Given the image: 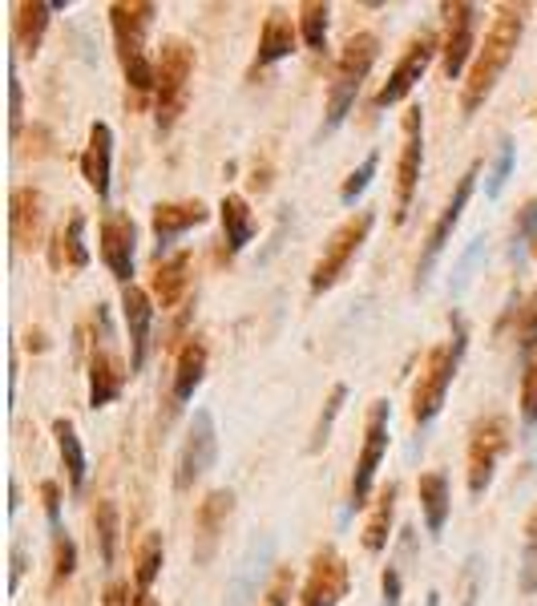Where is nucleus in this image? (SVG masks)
<instances>
[{"instance_id": "nucleus-1", "label": "nucleus", "mask_w": 537, "mask_h": 606, "mask_svg": "<svg viewBox=\"0 0 537 606\" xmlns=\"http://www.w3.org/2000/svg\"><path fill=\"white\" fill-rule=\"evenodd\" d=\"M521 33H525V9L521 5H501L493 25L485 29V41L477 45V57H473L465 89H461V110L465 114H477L493 97L497 81L505 77L509 61H513V53L521 45Z\"/></svg>"}, {"instance_id": "nucleus-2", "label": "nucleus", "mask_w": 537, "mask_h": 606, "mask_svg": "<svg viewBox=\"0 0 537 606\" xmlns=\"http://www.w3.org/2000/svg\"><path fill=\"white\" fill-rule=\"evenodd\" d=\"M380 57V37L376 33H352L340 49V61H336V73H332V85H328V118H324V134L340 130L348 110L356 106V93L360 85L368 81L372 65Z\"/></svg>"}, {"instance_id": "nucleus-3", "label": "nucleus", "mask_w": 537, "mask_h": 606, "mask_svg": "<svg viewBox=\"0 0 537 606\" xmlns=\"http://www.w3.org/2000/svg\"><path fill=\"white\" fill-rule=\"evenodd\" d=\"M465 324L453 320V344H441L424 356V368L416 376V388H412V421L416 425H433L445 409V396H449V384L461 368V356H465Z\"/></svg>"}, {"instance_id": "nucleus-4", "label": "nucleus", "mask_w": 537, "mask_h": 606, "mask_svg": "<svg viewBox=\"0 0 537 606\" xmlns=\"http://www.w3.org/2000/svg\"><path fill=\"white\" fill-rule=\"evenodd\" d=\"M190 73H194V49L182 37H166L158 53V89H154V106H158V130L170 134L178 114L186 110V93H190Z\"/></svg>"}, {"instance_id": "nucleus-5", "label": "nucleus", "mask_w": 537, "mask_h": 606, "mask_svg": "<svg viewBox=\"0 0 537 606\" xmlns=\"http://www.w3.org/2000/svg\"><path fill=\"white\" fill-rule=\"evenodd\" d=\"M372 227H376V215H372V211H360V215H352L348 223H340V227L332 231V239L324 243V255H319L315 267H311V295H324V291H332V287L340 283V275L352 267V259H356L360 247L368 243Z\"/></svg>"}, {"instance_id": "nucleus-6", "label": "nucleus", "mask_w": 537, "mask_h": 606, "mask_svg": "<svg viewBox=\"0 0 537 606\" xmlns=\"http://www.w3.org/2000/svg\"><path fill=\"white\" fill-rule=\"evenodd\" d=\"M477 178H481V162H473V166H469V170L457 178L453 198L445 202V211L437 215L433 231H428L424 251H420V259H416V291H424V287H428V275L437 271V259L445 255V247H449V239H453V231H457V223H461V215H465V207H469V198H473Z\"/></svg>"}, {"instance_id": "nucleus-7", "label": "nucleus", "mask_w": 537, "mask_h": 606, "mask_svg": "<svg viewBox=\"0 0 537 606\" xmlns=\"http://www.w3.org/2000/svg\"><path fill=\"white\" fill-rule=\"evenodd\" d=\"M445 13V37H441V73L449 81H461L469 57H477V21H481V9L469 5V0H445L441 5Z\"/></svg>"}, {"instance_id": "nucleus-8", "label": "nucleus", "mask_w": 537, "mask_h": 606, "mask_svg": "<svg viewBox=\"0 0 537 606\" xmlns=\"http://www.w3.org/2000/svg\"><path fill=\"white\" fill-rule=\"evenodd\" d=\"M219 457V425H214L210 409H194L190 417V429H186V441L178 449V469H174V489L186 493L194 489V481H202Z\"/></svg>"}, {"instance_id": "nucleus-9", "label": "nucleus", "mask_w": 537, "mask_h": 606, "mask_svg": "<svg viewBox=\"0 0 537 606\" xmlns=\"http://www.w3.org/2000/svg\"><path fill=\"white\" fill-rule=\"evenodd\" d=\"M420 166H424V110L412 106L404 110L400 122V162H396V223L408 219L412 211V198L420 186Z\"/></svg>"}, {"instance_id": "nucleus-10", "label": "nucleus", "mask_w": 537, "mask_h": 606, "mask_svg": "<svg viewBox=\"0 0 537 606\" xmlns=\"http://www.w3.org/2000/svg\"><path fill=\"white\" fill-rule=\"evenodd\" d=\"M437 53H441V37H437L433 29L416 33V37L404 45V53H400L396 69L388 73V81L376 89L372 106H376V110H384V106H396V101H404V97L412 93V85L424 77V69L433 65V57H437Z\"/></svg>"}, {"instance_id": "nucleus-11", "label": "nucleus", "mask_w": 537, "mask_h": 606, "mask_svg": "<svg viewBox=\"0 0 537 606\" xmlns=\"http://www.w3.org/2000/svg\"><path fill=\"white\" fill-rule=\"evenodd\" d=\"M388 421H392V409L388 400H376L368 409V425H364V445H360V457H356V473H352V510H364L368 497H372V485H376V469L388 453Z\"/></svg>"}, {"instance_id": "nucleus-12", "label": "nucleus", "mask_w": 537, "mask_h": 606, "mask_svg": "<svg viewBox=\"0 0 537 606\" xmlns=\"http://www.w3.org/2000/svg\"><path fill=\"white\" fill-rule=\"evenodd\" d=\"M509 449V421L505 417H485L473 425L469 433V493L481 497L489 485H493V473H497V461L501 453Z\"/></svg>"}, {"instance_id": "nucleus-13", "label": "nucleus", "mask_w": 537, "mask_h": 606, "mask_svg": "<svg viewBox=\"0 0 537 606\" xmlns=\"http://www.w3.org/2000/svg\"><path fill=\"white\" fill-rule=\"evenodd\" d=\"M352 570L344 562V554L336 546H319L311 554L303 590H299V606H340V598L348 594Z\"/></svg>"}, {"instance_id": "nucleus-14", "label": "nucleus", "mask_w": 537, "mask_h": 606, "mask_svg": "<svg viewBox=\"0 0 537 606\" xmlns=\"http://www.w3.org/2000/svg\"><path fill=\"white\" fill-rule=\"evenodd\" d=\"M97 239H101V263L110 267V275L122 287H130L138 263V223L126 211H110L97 227Z\"/></svg>"}, {"instance_id": "nucleus-15", "label": "nucleus", "mask_w": 537, "mask_h": 606, "mask_svg": "<svg viewBox=\"0 0 537 606\" xmlns=\"http://www.w3.org/2000/svg\"><path fill=\"white\" fill-rule=\"evenodd\" d=\"M154 13L158 5H150V0H114L110 5V25H114V45H118L122 65L146 57V33L154 25Z\"/></svg>"}, {"instance_id": "nucleus-16", "label": "nucleus", "mask_w": 537, "mask_h": 606, "mask_svg": "<svg viewBox=\"0 0 537 606\" xmlns=\"http://www.w3.org/2000/svg\"><path fill=\"white\" fill-rule=\"evenodd\" d=\"M210 219V207L202 198H182V202H158L154 215H150V231L158 243V259H166V251L194 227H202Z\"/></svg>"}, {"instance_id": "nucleus-17", "label": "nucleus", "mask_w": 537, "mask_h": 606, "mask_svg": "<svg viewBox=\"0 0 537 606\" xmlns=\"http://www.w3.org/2000/svg\"><path fill=\"white\" fill-rule=\"evenodd\" d=\"M45 231V194L37 186H13L9 194V239L17 251H29L41 243Z\"/></svg>"}, {"instance_id": "nucleus-18", "label": "nucleus", "mask_w": 537, "mask_h": 606, "mask_svg": "<svg viewBox=\"0 0 537 606\" xmlns=\"http://www.w3.org/2000/svg\"><path fill=\"white\" fill-rule=\"evenodd\" d=\"M122 320L130 332V372H138L150 356V328H154V295L138 283L122 287Z\"/></svg>"}, {"instance_id": "nucleus-19", "label": "nucleus", "mask_w": 537, "mask_h": 606, "mask_svg": "<svg viewBox=\"0 0 537 606\" xmlns=\"http://www.w3.org/2000/svg\"><path fill=\"white\" fill-rule=\"evenodd\" d=\"M231 510H235V493H231V489H210V493L198 501V510H194V538H198L194 558H198V562H210V558H214V546H219V534H223Z\"/></svg>"}, {"instance_id": "nucleus-20", "label": "nucleus", "mask_w": 537, "mask_h": 606, "mask_svg": "<svg viewBox=\"0 0 537 606\" xmlns=\"http://www.w3.org/2000/svg\"><path fill=\"white\" fill-rule=\"evenodd\" d=\"M110 174H114V130L110 122H93L89 142L81 150V178L97 198H110Z\"/></svg>"}, {"instance_id": "nucleus-21", "label": "nucleus", "mask_w": 537, "mask_h": 606, "mask_svg": "<svg viewBox=\"0 0 537 606\" xmlns=\"http://www.w3.org/2000/svg\"><path fill=\"white\" fill-rule=\"evenodd\" d=\"M126 360L110 348H93L89 356V409H105V404H114L126 388Z\"/></svg>"}, {"instance_id": "nucleus-22", "label": "nucleus", "mask_w": 537, "mask_h": 606, "mask_svg": "<svg viewBox=\"0 0 537 606\" xmlns=\"http://www.w3.org/2000/svg\"><path fill=\"white\" fill-rule=\"evenodd\" d=\"M49 267L53 271H85L89 267V247H85V215L73 211L69 223L53 231L49 243Z\"/></svg>"}, {"instance_id": "nucleus-23", "label": "nucleus", "mask_w": 537, "mask_h": 606, "mask_svg": "<svg viewBox=\"0 0 537 606\" xmlns=\"http://www.w3.org/2000/svg\"><path fill=\"white\" fill-rule=\"evenodd\" d=\"M299 45V21H291L287 13H271L259 29V49H255V69H267L283 57H291Z\"/></svg>"}, {"instance_id": "nucleus-24", "label": "nucleus", "mask_w": 537, "mask_h": 606, "mask_svg": "<svg viewBox=\"0 0 537 606\" xmlns=\"http://www.w3.org/2000/svg\"><path fill=\"white\" fill-rule=\"evenodd\" d=\"M416 497H420V514H424V530L441 538L445 522H449V510H453V493H449V477L445 473H424L416 481Z\"/></svg>"}, {"instance_id": "nucleus-25", "label": "nucleus", "mask_w": 537, "mask_h": 606, "mask_svg": "<svg viewBox=\"0 0 537 606\" xmlns=\"http://www.w3.org/2000/svg\"><path fill=\"white\" fill-rule=\"evenodd\" d=\"M49 21H53V0H21V5H13V45L21 53H37Z\"/></svg>"}, {"instance_id": "nucleus-26", "label": "nucleus", "mask_w": 537, "mask_h": 606, "mask_svg": "<svg viewBox=\"0 0 537 606\" xmlns=\"http://www.w3.org/2000/svg\"><path fill=\"white\" fill-rule=\"evenodd\" d=\"M219 219H223V243H227V255H239L247 251V243L255 239L259 223L251 215V202L243 194H223L219 202Z\"/></svg>"}, {"instance_id": "nucleus-27", "label": "nucleus", "mask_w": 537, "mask_h": 606, "mask_svg": "<svg viewBox=\"0 0 537 606\" xmlns=\"http://www.w3.org/2000/svg\"><path fill=\"white\" fill-rule=\"evenodd\" d=\"M186 287H190V255H186V251H178V255L158 259L154 279H150V295H154V303H162V308H174V303L186 295Z\"/></svg>"}, {"instance_id": "nucleus-28", "label": "nucleus", "mask_w": 537, "mask_h": 606, "mask_svg": "<svg viewBox=\"0 0 537 606\" xmlns=\"http://www.w3.org/2000/svg\"><path fill=\"white\" fill-rule=\"evenodd\" d=\"M202 376H206V344H202L198 336H190V340L178 348V360H174V400L186 404V400L198 392Z\"/></svg>"}, {"instance_id": "nucleus-29", "label": "nucleus", "mask_w": 537, "mask_h": 606, "mask_svg": "<svg viewBox=\"0 0 537 606\" xmlns=\"http://www.w3.org/2000/svg\"><path fill=\"white\" fill-rule=\"evenodd\" d=\"M93 542H97L101 566H114L118 542H122V514H118V501H110V497H101L93 505Z\"/></svg>"}, {"instance_id": "nucleus-30", "label": "nucleus", "mask_w": 537, "mask_h": 606, "mask_svg": "<svg viewBox=\"0 0 537 606\" xmlns=\"http://www.w3.org/2000/svg\"><path fill=\"white\" fill-rule=\"evenodd\" d=\"M396 481H388L380 493H376V505H372V518L364 522V550L368 554H380L388 546V534H392V518H396Z\"/></svg>"}, {"instance_id": "nucleus-31", "label": "nucleus", "mask_w": 537, "mask_h": 606, "mask_svg": "<svg viewBox=\"0 0 537 606\" xmlns=\"http://www.w3.org/2000/svg\"><path fill=\"white\" fill-rule=\"evenodd\" d=\"M53 441H57V453L65 461V473H69V489H81L85 485V473H89V461H85V445L77 437V425L69 417H57L53 421Z\"/></svg>"}, {"instance_id": "nucleus-32", "label": "nucleus", "mask_w": 537, "mask_h": 606, "mask_svg": "<svg viewBox=\"0 0 537 606\" xmlns=\"http://www.w3.org/2000/svg\"><path fill=\"white\" fill-rule=\"evenodd\" d=\"M162 562H166V542L158 530H150L134 550V598H150V586L162 574Z\"/></svg>"}, {"instance_id": "nucleus-33", "label": "nucleus", "mask_w": 537, "mask_h": 606, "mask_svg": "<svg viewBox=\"0 0 537 606\" xmlns=\"http://www.w3.org/2000/svg\"><path fill=\"white\" fill-rule=\"evenodd\" d=\"M271 558V542H255L251 550H247V558L239 562V570H235V578H231V586H227V602L223 606H251V594L259 590V570H263V562Z\"/></svg>"}, {"instance_id": "nucleus-34", "label": "nucleus", "mask_w": 537, "mask_h": 606, "mask_svg": "<svg viewBox=\"0 0 537 606\" xmlns=\"http://www.w3.org/2000/svg\"><path fill=\"white\" fill-rule=\"evenodd\" d=\"M295 13H299V37H303V45L315 49V53H324V49H328L332 5H328V0H303Z\"/></svg>"}, {"instance_id": "nucleus-35", "label": "nucleus", "mask_w": 537, "mask_h": 606, "mask_svg": "<svg viewBox=\"0 0 537 606\" xmlns=\"http://www.w3.org/2000/svg\"><path fill=\"white\" fill-rule=\"evenodd\" d=\"M344 400H348V384H336L324 400V413L315 417V429H311V441H307V453H324V445L332 441V429H336V417L344 413Z\"/></svg>"}, {"instance_id": "nucleus-36", "label": "nucleus", "mask_w": 537, "mask_h": 606, "mask_svg": "<svg viewBox=\"0 0 537 606\" xmlns=\"http://www.w3.org/2000/svg\"><path fill=\"white\" fill-rule=\"evenodd\" d=\"M517 352L525 356V360H533L537 356V287L521 299V308H517Z\"/></svg>"}, {"instance_id": "nucleus-37", "label": "nucleus", "mask_w": 537, "mask_h": 606, "mask_svg": "<svg viewBox=\"0 0 537 606\" xmlns=\"http://www.w3.org/2000/svg\"><path fill=\"white\" fill-rule=\"evenodd\" d=\"M513 166H517V142L505 134V138L497 142V158H493V170H489V178H485V198H501Z\"/></svg>"}, {"instance_id": "nucleus-38", "label": "nucleus", "mask_w": 537, "mask_h": 606, "mask_svg": "<svg viewBox=\"0 0 537 606\" xmlns=\"http://www.w3.org/2000/svg\"><path fill=\"white\" fill-rule=\"evenodd\" d=\"M376 170H380V150H372L348 178H344V186H340V202L344 207H356V202L364 198V190L372 186V178H376Z\"/></svg>"}, {"instance_id": "nucleus-39", "label": "nucleus", "mask_w": 537, "mask_h": 606, "mask_svg": "<svg viewBox=\"0 0 537 606\" xmlns=\"http://www.w3.org/2000/svg\"><path fill=\"white\" fill-rule=\"evenodd\" d=\"M517 404H521V421H525V425H537V356L525 360L521 388H517Z\"/></svg>"}, {"instance_id": "nucleus-40", "label": "nucleus", "mask_w": 537, "mask_h": 606, "mask_svg": "<svg viewBox=\"0 0 537 606\" xmlns=\"http://www.w3.org/2000/svg\"><path fill=\"white\" fill-rule=\"evenodd\" d=\"M529 239H537V198H525V207L517 211V223H513V259L525 255Z\"/></svg>"}, {"instance_id": "nucleus-41", "label": "nucleus", "mask_w": 537, "mask_h": 606, "mask_svg": "<svg viewBox=\"0 0 537 606\" xmlns=\"http://www.w3.org/2000/svg\"><path fill=\"white\" fill-rule=\"evenodd\" d=\"M77 570V542L69 534H53V582L61 586Z\"/></svg>"}, {"instance_id": "nucleus-42", "label": "nucleus", "mask_w": 537, "mask_h": 606, "mask_svg": "<svg viewBox=\"0 0 537 606\" xmlns=\"http://www.w3.org/2000/svg\"><path fill=\"white\" fill-rule=\"evenodd\" d=\"M291 586H295L291 566H279V570L271 574V582H267V590H263L259 606H287V602H291Z\"/></svg>"}, {"instance_id": "nucleus-43", "label": "nucleus", "mask_w": 537, "mask_h": 606, "mask_svg": "<svg viewBox=\"0 0 537 606\" xmlns=\"http://www.w3.org/2000/svg\"><path fill=\"white\" fill-rule=\"evenodd\" d=\"M21 122H25V89H21L17 65H9V134H13V142L21 134Z\"/></svg>"}, {"instance_id": "nucleus-44", "label": "nucleus", "mask_w": 537, "mask_h": 606, "mask_svg": "<svg viewBox=\"0 0 537 606\" xmlns=\"http://www.w3.org/2000/svg\"><path fill=\"white\" fill-rule=\"evenodd\" d=\"M517 586H521V594H537V542H525V550H521Z\"/></svg>"}, {"instance_id": "nucleus-45", "label": "nucleus", "mask_w": 537, "mask_h": 606, "mask_svg": "<svg viewBox=\"0 0 537 606\" xmlns=\"http://www.w3.org/2000/svg\"><path fill=\"white\" fill-rule=\"evenodd\" d=\"M41 501H45L49 530H53V534H65V530H61V489H57V481H41Z\"/></svg>"}, {"instance_id": "nucleus-46", "label": "nucleus", "mask_w": 537, "mask_h": 606, "mask_svg": "<svg viewBox=\"0 0 537 606\" xmlns=\"http://www.w3.org/2000/svg\"><path fill=\"white\" fill-rule=\"evenodd\" d=\"M101 606H134V590H130V582L114 578L110 586H105V594H101Z\"/></svg>"}, {"instance_id": "nucleus-47", "label": "nucleus", "mask_w": 537, "mask_h": 606, "mask_svg": "<svg viewBox=\"0 0 537 606\" xmlns=\"http://www.w3.org/2000/svg\"><path fill=\"white\" fill-rule=\"evenodd\" d=\"M400 570L396 566H384L380 570V590H384V606H400Z\"/></svg>"}, {"instance_id": "nucleus-48", "label": "nucleus", "mask_w": 537, "mask_h": 606, "mask_svg": "<svg viewBox=\"0 0 537 606\" xmlns=\"http://www.w3.org/2000/svg\"><path fill=\"white\" fill-rule=\"evenodd\" d=\"M477 574H481V558L473 554V558L465 562V582H461V606H473V598H477Z\"/></svg>"}, {"instance_id": "nucleus-49", "label": "nucleus", "mask_w": 537, "mask_h": 606, "mask_svg": "<svg viewBox=\"0 0 537 606\" xmlns=\"http://www.w3.org/2000/svg\"><path fill=\"white\" fill-rule=\"evenodd\" d=\"M9 594H17V586H21V574H25V546L21 542H13V550H9Z\"/></svg>"}, {"instance_id": "nucleus-50", "label": "nucleus", "mask_w": 537, "mask_h": 606, "mask_svg": "<svg viewBox=\"0 0 537 606\" xmlns=\"http://www.w3.org/2000/svg\"><path fill=\"white\" fill-rule=\"evenodd\" d=\"M525 542H537V510L525 518Z\"/></svg>"}, {"instance_id": "nucleus-51", "label": "nucleus", "mask_w": 537, "mask_h": 606, "mask_svg": "<svg viewBox=\"0 0 537 606\" xmlns=\"http://www.w3.org/2000/svg\"><path fill=\"white\" fill-rule=\"evenodd\" d=\"M17 505H21V493H17V477L9 481V514H17Z\"/></svg>"}, {"instance_id": "nucleus-52", "label": "nucleus", "mask_w": 537, "mask_h": 606, "mask_svg": "<svg viewBox=\"0 0 537 606\" xmlns=\"http://www.w3.org/2000/svg\"><path fill=\"white\" fill-rule=\"evenodd\" d=\"M424 606H441V594H437V590H428V594H424Z\"/></svg>"}]
</instances>
